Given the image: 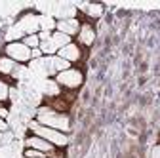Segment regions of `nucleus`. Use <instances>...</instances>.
Returning a JSON list of instances; mask_svg holds the SVG:
<instances>
[{
  "instance_id": "f257e3e1",
  "label": "nucleus",
  "mask_w": 160,
  "mask_h": 158,
  "mask_svg": "<svg viewBox=\"0 0 160 158\" xmlns=\"http://www.w3.org/2000/svg\"><path fill=\"white\" fill-rule=\"evenodd\" d=\"M36 122L42 124V126H46V128L63 131V133H67V131L71 130V120H69V116L63 114V112H57V111L52 109V107H40L38 112H36Z\"/></svg>"
},
{
  "instance_id": "f03ea898",
  "label": "nucleus",
  "mask_w": 160,
  "mask_h": 158,
  "mask_svg": "<svg viewBox=\"0 0 160 158\" xmlns=\"http://www.w3.org/2000/svg\"><path fill=\"white\" fill-rule=\"evenodd\" d=\"M29 128H31L32 135L42 137V139H46V141L52 143L53 147H65V145L69 143L67 133L57 131V130H52V128H46V126H42V124H38L36 120H32V122L29 124Z\"/></svg>"
},
{
  "instance_id": "7ed1b4c3",
  "label": "nucleus",
  "mask_w": 160,
  "mask_h": 158,
  "mask_svg": "<svg viewBox=\"0 0 160 158\" xmlns=\"http://www.w3.org/2000/svg\"><path fill=\"white\" fill-rule=\"evenodd\" d=\"M55 82H57L59 86H63V88L76 90L78 86H82V82H84V74H82V71H78V69L71 67V69H67V71H63V72L55 74Z\"/></svg>"
},
{
  "instance_id": "20e7f679",
  "label": "nucleus",
  "mask_w": 160,
  "mask_h": 158,
  "mask_svg": "<svg viewBox=\"0 0 160 158\" xmlns=\"http://www.w3.org/2000/svg\"><path fill=\"white\" fill-rule=\"evenodd\" d=\"M31 48H27L23 42H8L4 48V55L13 59L15 63H29L31 61Z\"/></svg>"
},
{
  "instance_id": "39448f33",
  "label": "nucleus",
  "mask_w": 160,
  "mask_h": 158,
  "mask_svg": "<svg viewBox=\"0 0 160 158\" xmlns=\"http://www.w3.org/2000/svg\"><path fill=\"white\" fill-rule=\"evenodd\" d=\"M55 31H59V32H63V34L72 38L74 34H78L80 23H78L76 17H65V19H59V21L55 23Z\"/></svg>"
},
{
  "instance_id": "423d86ee",
  "label": "nucleus",
  "mask_w": 160,
  "mask_h": 158,
  "mask_svg": "<svg viewBox=\"0 0 160 158\" xmlns=\"http://www.w3.org/2000/svg\"><path fill=\"white\" fill-rule=\"evenodd\" d=\"M25 145L27 149H34V151H40V152H44V154H50L55 151V147L52 143H48L46 139H42V137H36V135H31L25 139Z\"/></svg>"
},
{
  "instance_id": "0eeeda50",
  "label": "nucleus",
  "mask_w": 160,
  "mask_h": 158,
  "mask_svg": "<svg viewBox=\"0 0 160 158\" xmlns=\"http://www.w3.org/2000/svg\"><path fill=\"white\" fill-rule=\"evenodd\" d=\"M57 55L61 57V59H65V61H69V63L72 65V63L80 61V57H82V50H80V46H78V44L71 42L69 46H65V48L59 50V52H57Z\"/></svg>"
},
{
  "instance_id": "6e6552de",
  "label": "nucleus",
  "mask_w": 160,
  "mask_h": 158,
  "mask_svg": "<svg viewBox=\"0 0 160 158\" xmlns=\"http://www.w3.org/2000/svg\"><path fill=\"white\" fill-rule=\"evenodd\" d=\"M95 40V31L90 23H84L80 25V31H78V42L82 46H92Z\"/></svg>"
},
{
  "instance_id": "1a4fd4ad",
  "label": "nucleus",
  "mask_w": 160,
  "mask_h": 158,
  "mask_svg": "<svg viewBox=\"0 0 160 158\" xmlns=\"http://www.w3.org/2000/svg\"><path fill=\"white\" fill-rule=\"evenodd\" d=\"M17 67H19V63H15L13 59H10L8 55H2L0 57V74H15V71H17Z\"/></svg>"
},
{
  "instance_id": "9d476101",
  "label": "nucleus",
  "mask_w": 160,
  "mask_h": 158,
  "mask_svg": "<svg viewBox=\"0 0 160 158\" xmlns=\"http://www.w3.org/2000/svg\"><path fill=\"white\" fill-rule=\"evenodd\" d=\"M52 42H53V46H55V48H57V52H59L61 48L69 46L72 40H71V36H67V34H63V32L55 31V32H52Z\"/></svg>"
},
{
  "instance_id": "9b49d317",
  "label": "nucleus",
  "mask_w": 160,
  "mask_h": 158,
  "mask_svg": "<svg viewBox=\"0 0 160 158\" xmlns=\"http://www.w3.org/2000/svg\"><path fill=\"white\" fill-rule=\"evenodd\" d=\"M21 42H23L27 48H31V50L40 48V38H38V34H36V32H34V34H25Z\"/></svg>"
},
{
  "instance_id": "f8f14e48",
  "label": "nucleus",
  "mask_w": 160,
  "mask_h": 158,
  "mask_svg": "<svg viewBox=\"0 0 160 158\" xmlns=\"http://www.w3.org/2000/svg\"><path fill=\"white\" fill-rule=\"evenodd\" d=\"M46 95H50V97H57L59 95V84L55 82V80H48L46 82V91H44Z\"/></svg>"
},
{
  "instance_id": "ddd939ff",
  "label": "nucleus",
  "mask_w": 160,
  "mask_h": 158,
  "mask_svg": "<svg viewBox=\"0 0 160 158\" xmlns=\"http://www.w3.org/2000/svg\"><path fill=\"white\" fill-rule=\"evenodd\" d=\"M10 86L4 82V80H0V103H2V101H6L8 99V97H10Z\"/></svg>"
},
{
  "instance_id": "4468645a",
  "label": "nucleus",
  "mask_w": 160,
  "mask_h": 158,
  "mask_svg": "<svg viewBox=\"0 0 160 158\" xmlns=\"http://www.w3.org/2000/svg\"><path fill=\"white\" fill-rule=\"evenodd\" d=\"M23 156H25V158H46V154H44V152L34 151V149H25Z\"/></svg>"
},
{
  "instance_id": "2eb2a0df",
  "label": "nucleus",
  "mask_w": 160,
  "mask_h": 158,
  "mask_svg": "<svg viewBox=\"0 0 160 158\" xmlns=\"http://www.w3.org/2000/svg\"><path fill=\"white\" fill-rule=\"evenodd\" d=\"M40 25L44 27V31H50L52 27H55V21H52L50 17H40Z\"/></svg>"
},
{
  "instance_id": "dca6fc26",
  "label": "nucleus",
  "mask_w": 160,
  "mask_h": 158,
  "mask_svg": "<svg viewBox=\"0 0 160 158\" xmlns=\"http://www.w3.org/2000/svg\"><path fill=\"white\" fill-rule=\"evenodd\" d=\"M42 57H44V53L40 52V48H36V50L31 52V59H42Z\"/></svg>"
},
{
  "instance_id": "f3484780",
  "label": "nucleus",
  "mask_w": 160,
  "mask_h": 158,
  "mask_svg": "<svg viewBox=\"0 0 160 158\" xmlns=\"http://www.w3.org/2000/svg\"><path fill=\"white\" fill-rule=\"evenodd\" d=\"M151 158H160V145H156L151 152Z\"/></svg>"
},
{
  "instance_id": "a211bd4d",
  "label": "nucleus",
  "mask_w": 160,
  "mask_h": 158,
  "mask_svg": "<svg viewBox=\"0 0 160 158\" xmlns=\"http://www.w3.org/2000/svg\"><path fill=\"white\" fill-rule=\"evenodd\" d=\"M6 130H8V122L4 118H0V131H6Z\"/></svg>"
},
{
  "instance_id": "6ab92c4d",
  "label": "nucleus",
  "mask_w": 160,
  "mask_h": 158,
  "mask_svg": "<svg viewBox=\"0 0 160 158\" xmlns=\"http://www.w3.org/2000/svg\"><path fill=\"white\" fill-rule=\"evenodd\" d=\"M46 158H63V154H61V152H55V151H53V152L46 154Z\"/></svg>"
},
{
  "instance_id": "aec40b11",
  "label": "nucleus",
  "mask_w": 160,
  "mask_h": 158,
  "mask_svg": "<svg viewBox=\"0 0 160 158\" xmlns=\"http://www.w3.org/2000/svg\"><path fill=\"white\" fill-rule=\"evenodd\" d=\"M6 116H8V109L0 105V118H4V120H6Z\"/></svg>"
}]
</instances>
